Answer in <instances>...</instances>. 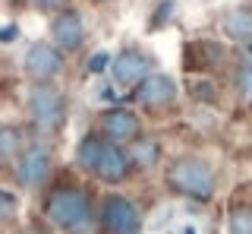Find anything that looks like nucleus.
Segmentation results:
<instances>
[{
	"instance_id": "f257e3e1",
	"label": "nucleus",
	"mask_w": 252,
	"mask_h": 234,
	"mask_svg": "<svg viewBox=\"0 0 252 234\" xmlns=\"http://www.w3.org/2000/svg\"><path fill=\"white\" fill-rule=\"evenodd\" d=\"M76 165L82 171H89L94 181H101V184H123L132 171L126 146L107 139L101 130L82 136V143L76 149Z\"/></svg>"
},
{
	"instance_id": "f03ea898",
	"label": "nucleus",
	"mask_w": 252,
	"mask_h": 234,
	"mask_svg": "<svg viewBox=\"0 0 252 234\" xmlns=\"http://www.w3.org/2000/svg\"><path fill=\"white\" fill-rule=\"evenodd\" d=\"M44 222L57 231L79 234V231H92L98 228V209L92 206L89 193L82 187H57L44 196Z\"/></svg>"
},
{
	"instance_id": "7ed1b4c3",
	"label": "nucleus",
	"mask_w": 252,
	"mask_h": 234,
	"mask_svg": "<svg viewBox=\"0 0 252 234\" xmlns=\"http://www.w3.org/2000/svg\"><path fill=\"white\" fill-rule=\"evenodd\" d=\"M164 181L177 196H186L195 202H208L218 190V177L211 171V165L205 158H195V155L173 158L167 171H164Z\"/></svg>"
},
{
	"instance_id": "20e7f679",
	"label": "nucleus",
	"mask_w": 252,
	"mask_h": 234,
	"mask_svg": "<svg viewBox=\"0 0 252 234\" xmlns=\"http://www.w3.org/2000/svg\"><path fill=\"white\" fill-rule=\"evenodd\" d=\"M29 117L41 133H57L66 123V98L60 95V89L54 82H35L26 95Z\"/></svg>"
},
{
	"instance_id": "39448f33",
	"label": "nucleus",
	"mask_w": 252,
	"mask_h": 234,
	"mask_svg": "<svg viewBox=\"0 0 252 234\" xmlns=\"http://www.w3.org/2000/svg\"><path fill=\"white\" fill-rule=\"evenodd\" d=\"M51 171H54V155L47 146H26L19 152V158L10 165L13 181L22 190H41L47 177H51Z\"/></svg>"
},
{
	"instance_id": "423d86ee",
	"label": "nucleus",
	"mask_w": 252,
	"mask_h": 234,
	"mask_svg": "<svg viewBox=\"0 0 252 234\" xmlns=\"http://www.w3.org/2000/svg\"><path fill=\"white\" fill-rule=\"evenodd\" d=\"M98 228L107 234H139L142 212L132 199L120 196V193H107L98 206Z\"/></svg>"
},
{
	"instance_id": "0eeeda50",
	"label": "nucleus",
	"mask_w": 252,
	"mask_h": 234,
	"mask_svg": "<svg viewBox=\"0 0 252 234\" xmlns=\"http://www.w3.org/2000/svg\"><path fill=\"white\" fill-rule=\"evenodd\" d=\"M22 73L32 82H54L63 73V51L54 41H35L29 44L22 57Z\"/></svg>"
},
{
	"instance_id": "6e6552de",
	"label": "nucleus",
	"mask_w": 252,
	"mask_h": 234,
	"mask_svg": "<svg viewBox=\"0 0 252 234\" xmlns=\"http://www.w3.org/2000/svg\"><path fill=\"white\" fill-rule=\"evenodd\" d=\"M152 73H155V57L142 48H123L110 60V76H114V82L123 85V89H136V85L142 79H148Z\"/></svg>"
},
{
	"instance_id": "1a4fd4ad",
	"label": "nucleus",
	"mask_w": 252,
	"mask_h": 234,
	"mask_svg": "<svg viewBox=\"0 0 252 234\" xmlns=\"http://www.w3.org/2000/svg\"><path fill=\"white\" fill-rule=\"evenodd\" d=\"M177 95H180V85L167 73H152L148 79H142L136 89H132L136 105L145 108V111H164V108H170L173 101H177Z\"/></svg>"
},
{
	"instance_id": "9d476101",
	"label": "nucleus",
	"mask_w": 252,
	"mask_h": 234,
	"mask_svg": "<svg viewBox=\"0 0 252 234\" xmlns=\"http://www.w3.org/2000/svg\"><path fill=\"white\" fill-rule=\"evenodd\" d=\"M98 130H101L107 139H114V143L129 146L136 136H142V120H139V114L132 111V108L117 105V108H107V111H101V117H98Z\"/></svg>"
},
{
	"instance_id": "9b49d317",
	"label": "nucleus",
	"mask_w": 252,
	"mask_h": 234,
	"mask_svg": "<svg viewBox=\"0 0 252 234\" xmlns=\"http://www.w3.org/2000/svg\"><path fill=\"white\" fill-rule=\"evenodd\" d=\"M51 41L57 44L63 54H73L82 48L85 41V22H82V13L76 6H63L60 13L51 16Z\"/></svg>"
},
{
	"instance_id": "f8f14e48",
	"label": "nucleus",
	"mask_w": 252,
	"mask_h": 234,
	"mask_svg": "<svg viewBox=\"0 0 252 234\" xmlns=\"http://www.w3.org/2000/svg\"><path fill=\"white\" fill-rule=\"evenodd\" d=\"M126 152H129L132 168H139V171L155 168L158 158H161V146H158V139H152V136H136L126 146Z\"/></svg>"
},
{
	"instance_id": "ddd939ff",
	"label": "nucleus",
	"mask_w": 252,
	"mask_h": 234,
	"mask_svg": "<svg viewBox=\"0 0 252 234\" xmlns=\"http://www.w3.org/2000/svg\"><path fill=\"white\" fill-rule=\"evenodd\" d=\"M220 29H224V35L236 44L249 41L252 38V6H246V10H230L220 19Z\"/></svg>"
},
{
	"instance_id": "4468645a",
	"label": "nucleus",
	"mask_w": 252,
	"mask_h": 234,
	"mask_svg": "<svg viewBox=\"0 0 252 234\" xmlns=\"http://www.w3.org/2000/svg\"><path fill=\"white\" fill-rule=\"evenodd\" d=\"M26 130L16 127V123H6V127H0V161H3L6 168L13 165L16 158H19V152L26 149Z\"/></svg>"
},
{
	"instance_id": "2eb2a0df",
	"label": "nucleus",
	"mask_w": 252,
	"mask_h": 234,
	"mask_svg": "<svg viewBox=\"0 0 252 234\" xmlns=\"http://www.w3.org/2000/svg\"><path fill=\"white\" fill-rule=\"evenodd\" d=\"M227 228L233 234H252V206H233L227 215Z\"/></svg>"
},
{
	"instance_id": "dca6fc26",
	"label": "nucleus",
	"mask_w": 252,
	"mask_h": 234,
	"mask_svg": "<svg viewBox=\"0 0 252 234\" xmlns=\"http://www.w3.org/2000/svg\"><path fill=\"white\" fill-rule=\"evenodd\" d=\"M236 95H240L243 105L252 108V70L249 67H240V73H236Z\"/></svg>"
},
{
	"instance_id": "f3484780",
	"label": "nucleus",
	"mask_w": 252,
	"mask_h": 234,
	"mask_svg": "<svg viewBox=\"0 0 252 234\" xmlns=\"http://www.w3.org/2000/svg\"><path fill=\"white\" fill-rule=\"evenodd\" d=\"M16 218V196L13 190H0V225H10Z\"/></svg>"
},
{
	"instance_id": "a211bd4d",
	"label": "nucleus",
	"mask_w": 252,
	"mask_h": 234,
	"mask_svg": "<svg viewBox=\"0 0 252 234\" xmlns=\"http://www.w3.org/2000/svg\"><path fill=\"white\" fill-rule=\"evenodd\" d=\"M29 3L41 13H60L63 6H69V0H29Z\"/></svg>"
},
{
	"instance_id": "6ab92c4d",
	"label": "nucleus",
	"mask_w": 252,
	"mask_h": 234,
	"mask_svg": "<svg viewBox=\"0 0 252 234\" xmlns=\"http://www.w3.org/2000/svg\"><path fill=\"white\" fill-rule=\"evenodd\" d=\"M236 60H240V67H249L252 70V38L236 44Z\"/></svg>"
},
{
	"instance_id": "aec40b11",
	"label": "nucleus",
	"mask_w": 252,
	"mask_h": 234,
	"mask_svg": "<svg viewBox=\"0 0 252 234\" xmlns=\"http://www.w3.org/2000/svg\"><path fill=\"white\" fill-rule=\"evenodd\" d=\"M110 60H114V57H107L104 51H98V54H92L89 70H92V73H98V70H107V67H110Z\"/></svg>"
},
{
	"instance_id": "412c9836",
	"label": "nucleus",
	"mask_w": 252,
	"mask_h": 234,
	"mask_svg": "<svg viewBox=\"0 0 252 234\" xmlns=\"http://www.w3.org/2000/svg\"><path fill=\"white\" fill-rule=\"evenodd\" d=\"M13 38H16V26H6V29H3V44H10Z\"/></svg>"
},
{
	"instance_id": "4be33fe9",
	"label": "nucleus",
	"mask_w": 252,
	"mask_h": 234,
	"mask_svg": "<svg viewBox=\"0 0 252 234\" xmlns=\"http://www.w3.org/2000/svg\"><path fill=\"white\" fill-rule=\"evenodd\" d=\"M94 3H110V0H94Z\"/></svg>"
},
{
	"instance_id": "5701e85b",
	"label": "nucleus",
	"mask_w": 252,
	"mask_h": 234,
	"mask_svg": "<svg viewBox=\"0 0 252 234\" xmlns=\"http://www.w3.org/2000/svg\"><path fill=\"white\" fill-rule=\"evenodd\" d=\"M246 3H249V6H252V0H246Z\"/></svg>"
}]
</instances>
